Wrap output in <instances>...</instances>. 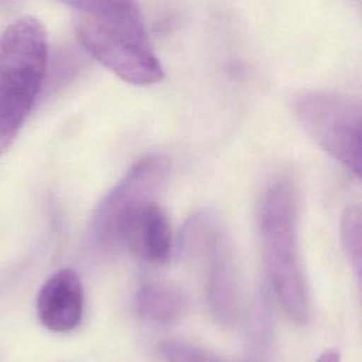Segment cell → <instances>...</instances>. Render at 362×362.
Returning <instances> with one entry per match:
<instances>
[{"mask_svg":"<svg viewBox=\"0 0 362 362\" xmlns=\"http://www.w3.org/2000/svg\"><path fill=\"white\" fill-rule=\"evenodd\" d=\"M72 25L85 49L122 81L137 86L160 82L164 69L134 1H68Z\"/></svg>","mask_w":362,"mask_h":362,"instance_id":"cell-1","label":"cell"},{"mask_svg":"<svg viewBox=\"0 0 362 362\" xmlns=\"http://www.w3.org/2000/svg\"><path fill=\"white\" fill-rule=\"evenodd\" d=\"M298 191L290 180H279L260 205V235L266 272L286 314L307 322L310 293L298 243Z\"/></svg>","mask_w":362,"mask_h":362,"instance_id":"cell-2","label":"cell"},{"mask_svg":"<svg viewBox=\"0 0 362 362\" xmlns=\"http://www.w3.org/2000/svg\"><path fill=\"white\" fill-rule=\"evenodd\" d=\"M178 255L205 257V291L209 310L223 325L240 314V284L232 242L212 212L201 211L185 222L178 238Z\"/></svg>","mask_w":362,"mask_h":362,"instance_id":"cell-3","label":"cell"},{"mask_svg":"<svg viewBox=\"0 0 362 362\" xmlns=\"http://www.w3.org/2000/svg\"><path fill=\"white\" fill-rule=\"evenodd\" d=\"M293 112L305 133L356 178L361 175V103L332 90H304Z\"/></svg>","mask_w":362,"mask_h":362,"instance_id":"cell-4","label":"cell"},{"mask_svg":"<svg viewBox=\"0 0 362 362\" xmlns=\"http://www.w3.org/2000/svg\"><path fill=\"white\" fill-rule=\"evenodd\" d=\"M168 171L170 163L163 156H147L134 163L93 211L90 243L100 250L119 245L130 218L146 204L157 201Z\"/></svg>","mask_w":362,"mask_h":362,"instance_id":"cell-5","label":"cell"},{"mask_svg":"<svg viewBox=\"0 0 362 362\" xmlns=\"http://www.w3.org/2000/svg\"><path fill=\"white\" fill-rule=\"evenodd\" d=\"M48 61V37L42 23L24 16L13 21L0 38V78L42 85Z\"/></svg>","mask_w":362,"mask_h":362,"instance_id":"cell-6","label":"cell"},{"mask_svg":"<svg viewBox=\"0 0 362 362\" xmlns=\"http://www.w3.org/2000/svg\"><path fill=\"white\" fill-rule=\"evenodd\" d=\"M85 293L81 277L72 269H59L38 291L37 314L41 324L54 332L75 329L83 317Z\"/></svg>","mask_w":362,"mask_h":362,"instance_id":"cell-7","label":"cell"},{"mask_svg":"<svg viewBox=\"0 0 362 362\" xmlns=\"http://www.w3.org/2000/svg\"><path fill=\"white\" fill-rule=\"evenodd\" d=\"M132 252L151 264H164L170 260L173 239L165 211L154 202L141 206L124 226L122 242Z\"/></svg>","mask_w":362,"mask_h":362,"instance_id":"cell-8","label":"cell"},{"mask_svg":"<svg viewBox=\"0 0 362 362\" xmlns=\"http://www.w3.org/2000/svg\"><path fill=\"white\" fill-rule=\"evenodd\" d=\"M188 301L180 286L171 281L154 280L144 283L136 294V310L140 317L157 324L178 321Z\"/></svg>","mask_w":362,"mask_h":362,"instance_id":"cell-9","label":"cell"},{"mask_svg":"<svg viewBox=\"0 0 362 362\" xmlns=\"http://www.w3.org/2000/svg\"><path fill=\"white\" fill-rule=\"evenodd\" d=\"M40 90L0 79V157L14 143Z\"/></svg>","mask_w":362,"mask_h":362,"instance_id":"cell-10","label":"cell"},{"mask_svg":"<svg viewBox=\"0 0 362 362\" xmlns=\"http://www.w3.org/2000/svg\"><path fill=\"white\" fill-rule=\"evenodd\" d=\"M339 239L351 267L359 279L361 274V209L358 205L346 208L339 225Z\"/></svg>","mask_w":362,"mask_h":362,"instance_id":"cell-11","label":"cell"},{"mask_svg":"<svg viewBox=\"0 0 362 362\" xmlns=\"http://www.w3.org/2000/svg\"><path fill=\"white\" fill-rule=\"evenodd\" d=\"M161 362H229L206 349L180 339H165L158 345Z\"/></svg>","mask_w":362,"mask_h":362,"instance_id":"cell-12","label":"cell"},{"mask_svg":"<svg viewBox=\"0 0 362 362\" xmlns=\"http://www.w3.org/2000/svg\"><path fill=\"white\" fill-rule=\"evenodd\" d=\"M315 362H339V355H338V352L328 349Z\"/></svg>","mask_w":362,"mask_h":362,"instance_id":"cell-13","label":"cell"}]
</instances>
